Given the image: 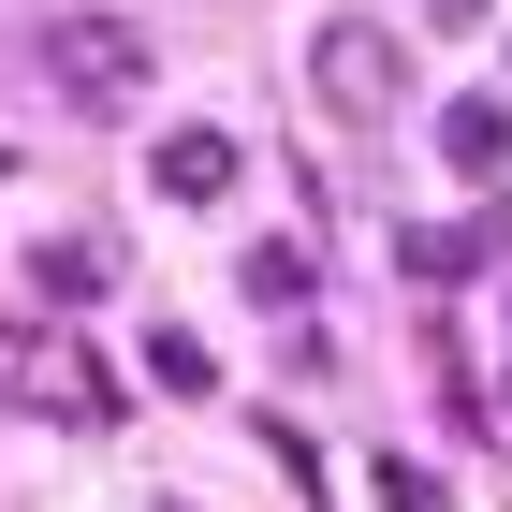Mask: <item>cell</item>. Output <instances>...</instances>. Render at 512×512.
Masks as SVG:
<instances>
[{
    "label": "cell",
    "mask_w": 512,
    "mask_h": 512,
    "mask_svg": "<svg viewBox=\"0 0 512 512\" xmlns=\"http://www.w3.org/2000/svg\"><path fill=\"white\" fill-rule=\"evenodd\" d=\"M308 103L337 132H395L410 118V44H395L381 15H322L308 30Z\"/></svg>",
    "instance_id": "6da1fadb"
},
{
    "label": "cell",
    "mask_w": 512,
    "mask_h": 512,
    "mask_svg": "<svg viewBox=\"0 0 512 512\" xmlns=\"http://www.w3.org/2000/svg\"><path fill=\"white\" fill-rule=\"evenodd\" d=\"M44 74H59L74 118H132L147 74H161V44H147V15H44Z\"/></svg>",
    "instance_id": "7a4b0ae2"
},
{
    "label": "cell",
    "mask_w": 512,
    "mask_h": 512,
    "mask_svg": "<svg viewBox=\"0 0 512 512\" xmlns=\"http://www.w3.org/2000/svg\"><path fill=\"white\" fill-rule=\"evenodd\" d=\"M0 395L59 410V425H118V366L88 352L74 322H0Z\"/></svg>",
    "instance_id": "3957f363"
},
{
    "label": "cell",
    "mask_w": 512,
    "mask_h": 512,
    "mask_svg": "<svg viewBox=\"0 0 512 512\" xmlns=\"http://www.w3.org/2000/svg\"><path fill=\"white\" fill-rule=\"evenodd\" d=\"M235 132H220V118H176V132H161V147H147V191L161 205H220V191H235Z\"/></svg>",
    "instance_id": "277c9868"
},
{
    "label": "cell",
    "mask_w": 512,
    "mask_h": 512,
    "mask_svg": "<svg viewBox=\"0 0 512 512\" xmlns=\"http://www.w3.org/2000/svg\"><path fill=\"white\" fill-rule=\"evenodd\" d=\"M103 278H118V235H44V249H30V293H59V308L103 293Z\"/></svg>",
    "instance_id": "5b68a950"
},
{
    "label": "cell",
    "mask_w": 512,
    "mask_h": 512,
    "mask_svg": "<svg viewBox=\"0 0 512 512\" xmlns=\"http://www.w3.org/2000/svg\"><path fill=\"white\" fill-rule=\"evenodd\" d=\"M439 147L469 161V176H498V161H512V118H498V103H454V118H439Z\"/></svg>",
    "instance_id": "8992f818"
},
{
    "label": "cell",
    "mask_w": 512,
    "mask_h": 512,
    "mask_svg": "<svg viewBox=\"0 0 512 512\" xmlns=\"http://www.w3.org/2000/svg\"><path fill=\"white\" fill-rule=\"evenodd\" d=\"M308 278H322V264H308L293 235H278V249H249V308H308Z\"/></svg>",
    "instance_id": "52a82bcc"
},
{
    "label": "cell",
    "mask_w": 512,
    "mask_h": 512,
    "mask_svg": "<svg viewBox=\"0 0 512 512\" xmlns=\"http://www.w3.org/2000/svg\"><path fill=\"white\" fill-rule=\"evenodd\" d=\"M147 381H161V395H205L220 366H205V337H191V322H161V337H147Z\"/></svg>",
    "instance_id": "ba28073f"
},
{
    "label": "cell",
    "mask_w": 512,
    "mask_h": 512,
    "mask_svg": "<svg viewBox=\"0 0 512 512\" xmlns=\"http://www.w3.org/2000/svg\"><path fill=\"white\" fill-rule=\"evenodd\" d=\"M381 512H439V469H425V454H395V469H381Z\"/></svg>",
    "instance_id": "9c48e42d"
},
{
    "label": "cell",
    "mask_w": 512,
    "mask_h": 512,
    "mask_svg": "<svg viewBox=\"0 0 512 512\" xmlns=\"http://www.w3.org/2000/svg\"><path fill=\"white\" fill-rule=\"evenodd\" d=\"M425 15H439V30H483V0H425Z\"/></svg>",
    "instance_id": "30bf717a"
},
{
    "label": "cell",
    "mask_w": 512,
    "mask_h": 512,
    "mask_svg": "<svg viewBox=\"0 0 512 512\" xmlns=\"http://www.w3.org/2000/svg\"><path fill=\"white\" fill-rule=\"evenodd\" d=\"M161 512H176V498H161Z\"/></svg>",
    "instance_id": "8fae6325"
}]
</instances>
